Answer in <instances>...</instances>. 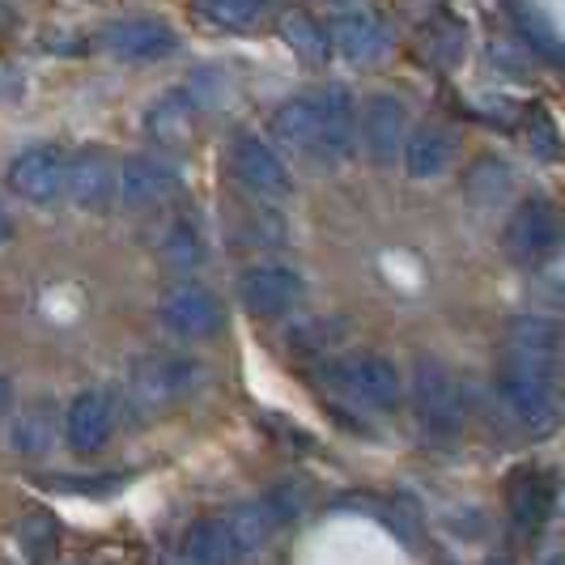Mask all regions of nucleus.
Here are the masks:
<instances>
[{
	"label": "nucleus",
	"mask_w": 565,
	"mask_h": 565,
	"mask_svg": "<svg viewBox=\"0 0 565 565\" xmlns=\"http://www.w3.org/2000/svg\"><path fill=\"white\" fill-rule=\"evenodd\" d=\"M268 128L289 153H302L319 167H340L358 141V111H353L349 89L332 85L323 94L281 103L268 119Z\"/></svg>",
	"instance_id": "obj_1"
},
{
	"label": "nucleus",
	"mask_w": 565,
	"mask_h": 565,
	"mask_svg": "<svg viewBox=\"0 0 565 565\" xmlns=\"http://www.w3.org/2000/svg\"><path fill=\"white\" fill-rule=\"evenodd\" d=\"M498 399H502L510 422L540 438L562 417V379L502 366V374H498Z\"/></svg>",
	"instance_id": "obj_2"
},
{
	"label": "nucleus",
	"mask_w": 565,
	"mask_h": 565,
	"mask_svg": "<svg viewBox=\"0 0 565 565\" xmlns=\"http://www.w3.org/2000/svg\"><path fill=\"white\" fill-rule=\"evenodd\" d=\"M562 362L565 328L557 319H548V315H519V319H510L507 337H502V366L562 379Z\"/></svg>",
	"instance_id": "obj_3"
},
{
	"label": "nucleus",
	"mask_w": 565,
	"mask_h": 565,
	"mask_svg": "<svg viewBox=\"0 0 565 565\" xmlns=\"http://www.w3.org/2000/svg\"><path fill=\"white\" fill-rule=\"evenodd\" d=\"M328 387L366 408H392L404 396L396 366L379 353H349V358L328 362Z\"/></svg>",
	"instance_id": "obj_4"
},
{
	"label": "nucleus",
	"mask_w": 565,
	"mask_h": 565,
	"mask_svg": "<svg viewBox=\"0 0 565 565\" xmlns=\"http://www.w3.org/2000/svg\"><path fill=\"white\" fill-rule=\"evenodd\" d=\"M562 213L548 204L544 196H527L514 204L507 230H502V247L514 264L532 268V264H544L548 255L557 252L562 243Z\"/></svg>",
	"instance_id": "obj_5"
},
{
	"label": "nucleus",
	"mask_w": 565,
	"mask_h": 565,
	"mask_svg": "<svg viewBox=\"0 0 565 565\" xmlns=\"http://www.w3.org/2000/svg\"><path fill=\"white\" fill-rule=\"evenodd\" d=\"M230 174L243 183V192L255 200H281L294 196V174L281 162V153L259 137H238L230 145Z\"/></svg>",
	"instance_id": "obj_6"
},
{
	"label": "nucleus",
	"mask_w": 565,
	"mask_h": 565,
	"mask_svg": "<svg viewBox=\"0 0 565 565\" xmlns=\"http://www.w3.org/2000/svg\"><path fill=\"white\" fill-rule=\"evenodd\" d=\"M408 132H413V115H408L404 98H396V94H374L362 119H358V137L366 145L374 167H396Z\"/></svg>",
	"instance_id": "obj_7"
},
{
	"label": "nucleus",
	"mask_w": 565,
	"mask_h": 565,
	"mask_svg": "<svg viewBox=\"0 0 565 565\" xmlns=\"http://www.w3.org/2000/svg\"><path fill=\"white\" fill-rule=\"evenodd\" d=\"M200 362L192 358H170V353H158V358H145L132 366V399L141 408H167L174 399H183L192 387L200 383Z\"/></svg>",
	"instance_id": "obj_8"
},
{
	"label": "nucleus",
	"mask_w": 565,
	"mask_h": 565,
	"mask_svg": "<svg viewBox=\"0 0 565 565\" xmlns=\"http://www.w3.org/2000/svg\"><path fill=\"white\" fill-rule=\"evenodd\" d=\"M413 408L422 417L425 429L434 434H451L463 422V392L451 379V370L438 362H417L413 370Z\"/></svg>",
	"instance_id": "obj_9"
},
{
	"label": "nucleus",
	"mask_w": 565,
	"mask_h": 565,
	"mask_svg": "<svg viewBox=\"0 0 565 565\" xmlns=\"http://www.w3.org/2000/svg\"><path fill=\"white\" fill-rule=\"evenodd\" d=\"M179 196V170L162 158H128L115 167V204L119 209H158Z\"/></svg>",
	"instance_id": "obj_10"
},
{
	"label": "nucleus",
	"mask_w": 565,
	"mask_h": 565,
	"mask_svg": "<svg viewBox=\"0 0 565 565\" xmlns=\"http://www.w3.org/2000/svg\"><path fill=\"white\" fill-rule=\"evenodd\" d=\"M64 170H68V158L56 145H34L9 162V192L30 204H52L64 196Z\"/></svg>",
	"instance_id": "obj_11"
},
{
	"label": "nucleus",
	"mask_w": 565,
	"mask_h": 565,
	"mask_svg": "<svg viewBox=\"0 0 565 565\" xmlns=\"http://www.w3.org/2000/svg\"><path fill=\"white\" fill-rule=\"evenodd\" d=\"M302 298V277L289 264H255L238 277V302L259 319L285 315Z\"/></svg>",
	"instance_id": "obj_12"
},
{
	"label": "nucleus",
	"mask_w": 565,
	"mask_h": 565,
	"mask_svg": "<svg viewBox=\"0 0 565 565\" xmlns=\"http://www.w3.org/2000/svg\"><path fill=\"white\" fill-rule=\"evenodd\" d=\"M162 323L183 340H209L222 328V307L204 285H174L162 298Z\"/></svg>",
	"instance_id": "obj_13"
},
{
	"label": "nucleus",
	"mask_w": 565,
	"mask_h": 565,
	"mask_svg": "<svg viewBox=\"0 0 565 565\" xmlns=\"http://www.w3.org/2000/svg\"><path fill=\"white\" fill-rule=\"evenodd\" d=\"M332 47L349 64L366 68V64H379V60L387 56L392 30L383 22V13H374V9H349V13H340L337 22H332Z\"/></svg>",
	"instance_id": "obj_14"
},
{
	"label": "nucleus",
	"mask_w": 565,
	"mask_h": 565,
	"mask_svg": "<svg viewBox=\"0 0 565 565\" xmlns=\"http://www.w3.org/2000/svg\"><path fill=\"white\" fill-rule=\"evenodd\" d=\"M103 43H107V52H115L119 60H132V64L162 60L179 47L174 30L162 18H124V22H111L107 34H103Z\"/></svg>",
	"instance_id": "obj_15"
},
{
	"label": "nucleus",
	"mask_w": 565,
	"mask_h": 565,
	"mask_svg": "<svg viewBox=\"0 0 565 565\" xmlns=\"http://www.w3.org/2000/svg\"><path fill=\"white\" fill-rule=\"evenodd\" d=\"M204 111V103L196 98V89H170L167 98H158L149 111H145V137L162 149H179V145L192 141L196 132V119Z\"/></svg>",
	"instance_id": "obj_16"
},
{
	"label": "nucleus",
	"mask_w": 565,
	"mask_h": 565,
	"mask_svg": "<svg viewBox=\"0 0 565 565\" xmlns=\"http://www.w3.org/2000/svg\"><path fill=\"white\" fill-rule=\"evenodd\" d=\"M64 196L73 200L77 209H89V213L111 209L115 204V162L107 158V153H98V149L68 158V170H64Z\"/></svg>",
	"instance_id": "obj_17"
},
{
	"label": "nucleus",
	"mask_w": 565,
	"mask_h": 565,
	"mask_svg": "<svg viewBox=\"0 0 565 565\" xmlns=\"http://www.w3.org/2000/svg\"><path fill=\"white\" fill-rule=\"evenodd\" d=\"M115 425V408L103 392H82V396L68 404V417H64V438L77 455H94L107 447Z\"/></svg>",
	"instance_id": "obj_18"
},
{
	"label": "nucleus",
	"mask_w": 565,
	"mask_h": 565,
	"mask_svg": "<svg viewBox=\"0 0 565 565\" xmlns=\"http://www.w3.org/2000/svg\"><path fill=\"white\" fill-rule=\"evenodd\" d=\"M399 162L408 170V179H443L455 167V137L438 124H422L408 132Z\"/></svg>",
	"instance_id": "obj_19"
},
{
	"label": "nucleus",
	"mask_w": 565,
	"mask_h": 565,
	"mask_svg": "<svg viewBox=\"0 0 565 565\" xmlns=\"http://www.w3.org/2000/svg\"><path fill=\"white\" fill-rule=\"evenodd\" d=\"M507 498H510V519L527 532V527H540L548 519V510H553V481L532 472V468L527 472H514Z\"/></svg>",
	"instance_id": "obj_20"
},
{
	"label": "nucleus",
	"mask_w": 565,
	"mask_h": 565,
	"mask_svg": "<svg viewBox=\"0 0 565 565\" xmlns=\"http://www.w3.org/2000/svg\"><path fill=\"white\" fill-rule=\"evenodd\" d=\"M281 39L285 47L302 64H311V68L328 64V56H332V30L323 26V22H315L311 13H302V9H294V13L281 18Z\"/></svg>",
	"instance_id": "obj_21"
},
{
	"label": "nucleus",
	"mask_w": 565,
	"mask_h": 565,
	"mask_svg": "<svg viewBox=\"0 0 565 565\" xmlns=\"http://www.w3.org/2000/svg\"><path fill=\"white\" fill-rule=\"evenodd\" d=\"M226 523H230V532H234V544H238V557L259 548V544H268V540L285 527L281 519H277V510L268 507V498H255V502L234 507L226 514Z\"/></svg>",
	"instance_id": "obj_22"
},
{
	"label": "nucleus",
	"mask_w": 565,
	"mask_h": 565,
	"mask_svg": "<svg viewBox=\"0 0 565 565\" xmlns=\"http://www.w3.org/2000/svg\"><path fill=\"white\" fill-rule=\"evenodd\" d=\"M183 557L188 562H230V557H238V544H234L226 514L196 519L188 527V536H183Z\"/></svg>",
	"instance_id": "obj_23"
},
{
	"label": "nucleus",
	"mask_w": 565,
	"mask_h": 565,
	"mask_svg": "<svg viewBox=\"0 0 565 565\" xmlns=\"http://www.w3.org/2000/svg\"><path fill=\"white\" fill-rule=\"evenodd\" d=\"M238 243L252 247V252H273V247L289 243L285 217L273 209V200H255L252 209L238 217Z\"/></svg>",
	"instance_id": "obj_24"
},
{
	"label": "nucleus",
	"mask_w": 565,
	"mask_h": 565,
	"mask_svg": "<svg viewBox=\"0 0 565 565\" xmlns=\"http://www.w3.org/2000/svg\"><path fill=\"white\" fill-rule=\"evenodd\" d=\"M158 252L170 268H196V264H204V234L196 230L192 217H174L158 238Z\"/></svg>",
	"instance_id": "obj_25"
},
{
	"label": "nucleus",
	"mask_w": 565,
	"mask_h": 565,
	"mask_svg": "<svg viewBox=\"0 0 565 565\" xmlns=\"http://www.w3.org/2000/svg\"><path fill=\"white\" fill-rule=\"evenodd\" d=\"M463 188H468V196L477 200V204H498L514 188V170L502 158H481L477 167L463 174Z\"/></svg>",
	"instance_id": "obj_26"
},
{
	"label": "nucleus",
	"mask_w": 565,
	"mask_h": 565,
	"mask_svg": "<svg viewBox=\"0 0 565 565\" xmlns=\"http://www.w3.org/2000/svg\"><path fill=\"white\" fill-rule=\"evenodd\" d=\"M196 13L217 30H252L264 18V0H196Z\"/></svg>",
	"instance_id": "obj_27"
},
{
	"label": "nucleus",
	"mask_w": 565,
	"mask_h": 565,
	"mask_svg": "<svg viewBox=\"0 0 565 565\" xmlns=\"http://www.w3.org/2000/svg\"><path fill=\"white\" fill-rule=\"evenodd\" d=\"M52 434H56L52 413H47V408H30V413H22L18 425H13V447L22 455H43L52 447Z\"/></svg>",
	"instance_id": "obj_28"
},
{
	"label": "nucleus",
	"mask_w": 565,
	"mask_h": 565,
	"mask_svg": "<svg viewBox=\"0 0 565 565\" xmlns=\"http://www.w3.org/2000/svg\"><path fill=\"white\" fill-rule=\"evenodd\" d=\"M527 149H532V158H540V162H562V137H557V128H553V119H548V111H532L527 115Z\"/></svg>",
	"instance_id": "obj_29"
},
{
	"label": "nucleus",
	"mask_w": 565,
	"mask_h": 565,
	"mask_svg": "<svg viewBox=\"0 0 565 565\" xmlns=\"http://www.w3.org/2000/svg\"><path fill=\"white\" fill-rule=\"evenodd\" d=\"M264 498H268V507L277 510V519L289 523V519H298V514L307 510V502H311V484L307 481H281L277 489H268Z\"/></svg>",
	"instance_id": "obj_30"
},
{
	"label": "nucleus",
	"mask_w": 565,
	"mask_h": 565,
	"mask_svg": "<svg viewBox=\"0 0 565 565\" xmlns=\"http://www.w3.org/2000/svg\"><path fill=\"white\" fill-rule=\"evenodd\" d=\"M18 540H22L26 553H47L56 544V519L52 514H26L18 523Z\"/></svg>",
	"instance_id": "obj_31"
},
{
	"label": "nucleus",
	"mask_w": 565,
	"mask_h": 565,
	"mask_svg": "<svg viewBox=\"0 0 565 565\" xmlns=\"http://www.w3.org/2000/svg\"><path fill=\"white\" fill-rule=\"evenodd\" d=\"M332 340H337V332H332V323H328V319H311V323L294 328V337H289V344H298V349H311V353H323V349H328Z\"/></svg>",
	"instance_id": "obj_32"
},
{
	"label": "nucleus",
	"mask_w": 565,
	"mask_h": 565,
	"mask_svg": "<svg viewBox=\"0 0 565 565\" xmlns=\"http://www.w3.org/2000/svg\"><path fill=\"white\" fill-rule=\"evenodd\" d=\"M434 52L443 56V64H455V56L463 52V30L455 26V22L438 26V30H434Z\"/></svg>",
	"instance_id": "obj_33"
},
{
	"label": "nucleus",
	"mask_w": 565,
	"mask_h": 565,
	"mask_svg": "<svg viewBox=\"0 0 565 565\" xmlns=\"http://www.w3.org/2000/svg\"><path fill=\"white\" fill-rule=\"evenodd\" d=\"M9 399H13V387H9V379H0V417L9 413Z\"/></svg>",
	"instance_id": "obj_34"
},
{
	"label": "nucleus",
	"mask_w": 565,
	"mask_h": 565,
	"mask_svg": "<svg viewBox=\"0 0 565 565\" xmlns=\"http://www.w3.org/2000/svg\"><path fill=\"white\" fill-rule=\"evenodd\" d=\"M9 234H13V222H9V213H4V204H0V243H9Z\"/></svg>",
	"instance_id": "obj_35"
},
{
	"label": "nucleus",
	"mask_w": 565,
	"mask_h": 565,
	"mask_svg": "<svg viewBox=\"0 0 565 565\" xmlns=\"http://www.w3.org/2000/svg\"><path fill=\"white\" fill-rule=\"evenodd\" d=\"M332 4H340V0H332Z\"/></svg>",
	"instance_id": "obj_36"
}]
</instances>
